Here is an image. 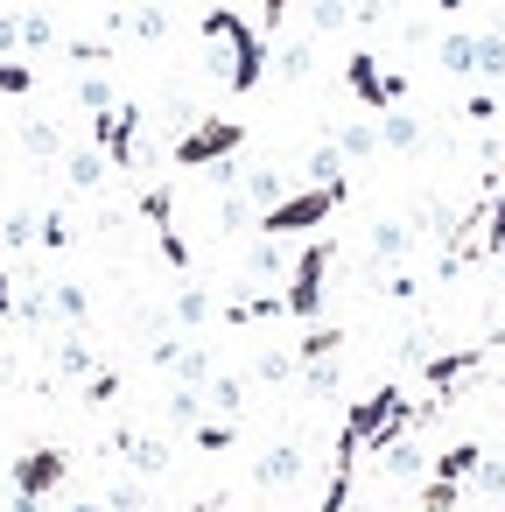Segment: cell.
Masks as SVG:
<instances>
[{"label": "cell", "mask_w": 505, "mask_h": 512, "mask_svg": "<svg viewBox=\"0 0 505 512\" xmlns=\"http://www.w3.org/2000/svg\"><path fill=\"white\" fill-rule=\"evenodd\" d=\"M204 407L232 421V414L246 407V379H239V372H211V379H204Z\"/></svg>", "instance_id": "obj_20"}, {"label": "cell", "mask_w": 505, "mask_h": 512, "mask_svg": "<svg viewBox=\"0 0 505 512\" xmlns=\"http://www.w3.org/2000/svg\"><path fill=\"white\" fill-rule=\"evenodd\" d=\"M470 498H498L505 505V456H484L477 470H470V484H463Z\"/></svg>", "instance_id": "obj_34"}, {"label": "cell", "mask_w": 505, "mask_h": 512, "mask_svg": "<svg viewBox=\"0 0 505 512\" xmlns=\"http://www.w3.org/2000/svg\"><path fill=\"white\" fill-rule=\"evenodd\" d=\"M113 456H127L134 477H162L169 470V442L162 435H141V428H113Z\"/></svg>", "instance_id": "obj_9"}, {"label": "cell", "mask_w": 505, "mask_h": 512, "mask_svg": "<svg viewBox=\"0 0 505 512\" xmlns=\"http://www.w3.org/2000/svg\"><path fill=\"white\" fill-rule=\"evenodd\" d=\"M477 463H484V442H449V449L428 463V477H442V484H470Z\"/></svg>", "instance_id": "obj_15"}, {"label": "cell", "mask_w": 505, "mask_h": 512, "mask_svg": "<svg viewBox=\"0 0 505 512\" xmlns=\"http://www.w3.org/2000/svg\"><path fill=\"white\" fill-rule=\"evenodd\" d=\"M176 386H204L211 379V344H176Z\"/></svg>", "instance_id": "obj_25"}, {"label": "cell", "mask_w": 505, "mask_h": 512, "mask_svg": "<svg viewBox=\"0 0 505 512\" xmlns=\"http://www.w3.org/2000/svg\"><path fill=\"white\" fill-rule=\"evenodd\" d=\"M498 512H505V505H498Z\"/></svg>", "instance_id": "obj_55"}, {"label": "cell", "mask_w": 505, "mask_h": 512, "mask_svg": "<svg viewBox=\"0 0 505 512\" xmlns=\"http://www.w3.org/2000/svg\"><path fill=\"white\" fill-rule=\"evenodd\" d=\"M477 365H484V344H463V351H428V358H421V372H428V386H435V393H456Z\"/></svg>", "instance_id": "obj_10"}, {"label": "cell", "mask_w": 505, "mask_h": 512, "mask_svg": "<svg viewBox=\"0 0 505 512\" xmlns=\"http://www.w3.org/2000/svg\"><path fill=\"white\" fill-rule=\"evenodd\" d=\"M246 148V127L239 120H197V127H183L176 134V169H218V162H232Z\"/></svg>", "instance_id": "obj_4"}, {"label": "cell", "mask_w": 505, "mask_h": 512, "mask_svg": "<svg viewBox=\"0 0 505 512\" xmlns=\"http://www.w3.org/2000/svg\"><path fill=\"white\" fill-rule=\"evenodd\" d=\"M379 463H386V477H421V470H428V456H421V442H414V435H400Z\"/></svg>", "instance_id": "obj_33"}, {"label": "cell", "mask_w": 505, "mask_h": 512, "mask_svg": "<svg viewBox=\"0 0 505 512\" xmlns=\"http://www.w3.org/2000/svg\"><path fill=\"white\" fill-rule=\"evenodd\" d=\"M148 505V491H141V477H120L113 491H106V512H141Z\"/></svg>", "instance_id": "obj_40"}, {"label": "cell", "mask_w": 505, "mask_h": 512, "mask_svg": "<svg viewBox=\"0 0 505 512\" xmlns=\"http://www.w3.org/2000/svg\"><path fill=\"white\" fill-rule=\"evenodd\" d=\"M113 29L141 36V43H162V36H169V15H162V8H134V15H113Z\"/></svg>", "instance_id": "obj_29"}, {"label": "cell", "mask_w": 505, "mask_h": 512, "mask_svg": "<svg viewBox=\"0 0 505 512\" xmlns=\"http://www.w3.org/2000/svg\"><path fill=\"white\" fill-rule=\"evenodd\" d=\"M197 449H232V421H197Z\"/></svg>", "instance_id": "obj_45"}, {"label": "cell", "mask_w": 505, "mask_h": 512, "mask_svg": "<svg viewBox=\"0 0 505 512\" xmlns=\"http://www.w3.org/2000/svg\"><path fill=\"white\" fill-rule=\"evenodd\" d=\"M29 92H36V64L8 57V64H0V99H29Z\"/></svg>", "instance_id": "obj_37"}, {"label": "cell", "mask_w": 505, "mask_h": 512, "mask_svg": "<svg viewBox=\"0 0 505 512\" xmlns=\"http://www.w3.org/2000/svg\"><path fill=\"white\" fill-rule=\"evenodd\" d=\"M22 148H29L36 162H64V134H57L50 120H29V127H22Z\"/></svg>", "instance_id": "obj_31"}, {"label": "cell", "mask_w": 505, "mask_h": 512, "mask_svg": "<svg viewBox=\"0 0 505 512\" xmlns=\"http://www.w3.org/2000/svg\"><path fill=\"white\" fill-rule=\"evenodd\" d=\"M92 148L113 162V169H134L141 162V106H113V113H92Z\"/></svg>", "instance_id": "obj_6"}, {"label": "cell", "mask_w": 505, "mask_h": 512, "mask_svg": "<svg viewBox=\"0 0 505 512\" xmlns=\"http://www.w3.org/2000/svg\"><path fill=\"white\" fill-rule=\"evenodd\" d=\"M435 64H442L449 78H470V71H477V36H470V29H449V36L435 43Z\"/></svg>", "instance_id": "obj_16"}, {"label": "cell", "mask_w": 505, "mask_h": 512, "mask_svg": "<svg viewBox=\"0 0 505 512\" xmlns=\"http://www.w3.org/2000/svg\"><path fill=\"white\" fill-rule=\"evenodd\" d=\"M15 50H22V15L0 8V57H15Z\"/></svg>", "instance_id": "obj_46"}, {"label": "cell", "mask_w": 505, "mask_h": 512, "mask_svg": "<svg viewBox=\"0 0 505 512\" xmlns=\"http://www.w3.org/2000/svg\"><path fill=\"white\" fill-rule=\"evenodd\" d=\"M295 372H302V358H295V351H281V344L253 358V379H260V386H288Z\"/></svg>", "instance_id": "obj_26"}, {"label": "cell", "mask_w": 505, "mask_h": 512, "mask_svg": "<svg viewBox=\"0 0 505 512\" xmlns=\"http://www.w3.org/2000/svg\"><path fill=\"white\" fill-rule=\"evenodd\" d=\"M491 197H505V169H498V176H491Z\"/></svg>", "instance_id": "obj_52"}, {"label": "cell", "mask_w": 505, "mask_h": 512, "mask_svg": "<svg viewBox=\"0 0 505 512\" xmlns=\"http://www.w3.org/2000/svg\"><path fill=\"white\" fill-rule=\"evenodd\" d=\"M106 169H113V162H106L99 148H64V183H71V190H99Z\"/></svg>", "instance_id": "obj_18"}, {"label": "cell", "mask_w": 505, "mask_h": 512, "mask_svg": "<svg viewBox=\"0 0 505 512\" xmlns=\"http://www.w3.org/2000/svg\"><path fill=\"white\" fill-rule=\"evenodd\" d=\"M64 512H106V505H99V498H78V505H64Z\"/></svg>", "instance_id": "obj_50"}, {"label": "cell", "mask_w": 505, "mask_h": 512, "mask_svg": "<svg viewBox=\"0 0 505 512\" xmlns=\"http://www.w3.org/2000/svg\"><path fill=\"white\" fill-rule=\"evenodd\" d=\"M365 253H372V267H393V260H407V253H414V225H407V218H372V232H365Z\"/></svg>", "instance_id": "obj_11"}, {"label": "cell", "mask_w": 505, "mask_h": 512, "mask_svg": "<svg viewBox=\"0 0 505 512\" xmlns=\"http://www.w3.org/2000/svg\"><path fill=\"white\" fill-rule=\"evenodd\" d=\"M50 309H57V323H71V330H78V323L92 316V295H85L78 281H50Z\"/></svg>", "instance_id": "obj_22"}, {"label": "cell", "mask_w": 505, "mask_h": 512, "mask_svg": "<svg viewBox=\"0 0 505 512\" xmlns=\"http://www.w3.org/2000/svg\"><path fill=\"white\" fill-rule=\"evenodd\" d=\"M274 274H288V253H281V239L253 232V246H246V281H274Z\"/></svg>", "instance_id": "obj_19"}, {"label": "cell", "mask_w": 505, "mask_h": 512, "mask_svg": "<svg viewBox=\"0 0 505 512\" xmlns=\"http://www.w3.org/2000/svg\"><path fill=\"white\" fill-rule=\"evenodd\" d=\"M456 505H463V484H442V477L421 484V512H456Z\"/></svg>", "instance_id": "obj_38"}, {"label": "cell", "mask_w": 505, "mask_h": 512, "mask_svg": "<svg viewBox=\"0 0 505 512\" xmlns=\"http://www.w3.org/2000/svg\"><path fill=\"white\" fill-rule=\"evenodd\" d=\"M113 393H120V372H113V365H99V372L85 379V400H92V407H106Z\"/></svg>", "instance_id": "obj_44"}, {"label": "cell", "mask_w": 505, "mask_h": 512, "mask_svg": "<svg viewBox=\"0 0 505 512\" xmlns=\"http://www.w3.org/2000/svg\"><path fill=\"white\" fill-rule=\"evenodd\" d=\"M50 358H57V372H64V379H92V372H99V351H92L78 330H64V337L50 344Z\"/></svg>", "instance_id": "obj_14"}, {"label": "cell", "mask_w": 505, "mask_h": 512, "mask_svg": "<svg viewBox=\"0 0 505 512\" xmlns=\"http://www.w3.org/2000/svg\"><path fill=\"white\" fill-rule=\"evenodd\" d=\"M337 155H344V162H372V155H379V120H344Z\"/></svg>", "instance_id": "obj_21"}, {"label": "cell", "mask_w": 505, "mask_h": 512, "mask_svg": "<svg viewBox=\"0 0 505 512\" xmlns=\"http://www.w3.org/2000/svg\"><path fill=\"white\" fill-rule=\"evenodd\" d=\"M379 148H386V155H414V148H421V120L400 113V106L379 113Z\"/></svg>", "instance_id": "obj_17"}, {"label": "cell", "mask_w": 505, "mask_h": 512, "mask_svg": "<svg viewBox=\"0 0 505 512\" xmlns=\"http://www.w3.org/2000/svg\"><path fill=\"white\" fill-rule=\"evenodd\" d=\"M64 477H71V456H64V449H29V456H15V470H8V484H15L22 498H50Z\"/></svg>", "instance_id": "obj_7"}, {"label": "cell", "mask_w": 505, "mask_h": 512, "mask_svg": "<svg viewBox=\"0 0 505 512\" xmlns=\"http://www.w3.org/2000/svg\"><path fill=\"white\" fill-rule=\"evenodd\" d=\"M330 260H337V246H330V239H309V246L295 253L288 288H281V302H288V316H295V323H316V316H323V274H330Z\"/></svg>", "instance_id": "obj_3"}, {"label": "cell", "mask_w": 505, "mask_h": 512, "mask_svg": "<svg viewBox=\"0 0 505 512\" xmlns=\"http://www.w3.org/2000/svg\"><path fill=\"white\" fill-rule=\"evenodd\" d=\"M15 295H22V281H8V274H0V316H15Z\"/></svg>", "instance_id": "obj_48"}, {"label": "cell", "mask_w": 505, "mask_h": 512, "mask_svg": "<svg viewBox=\"0 0 505 512\" xmlns=\"http://www.w3.org/2000/svg\"><path fill=\"white\" fill-rule=\"evenodd\" d=\"M211 316H218V302H211L204 288H176V323H183V330H204Z\"/></svg>", "instance_id": "obj_32"}, {"label": "cell", "mask_w": 505, "mask_h": 512, "mask_svg": "<svg viewBox=\"0 0 505 512\" xmlns=\"http://www.w3.org/2000/svg\"><path fill=\"white\" fill-rule=\"evenodd\" d=\"M337 379H344V372H337V358H316V365H302V386H309V393H337Z\"/></svg>", "instance_id": "obj_42"}, {"label": "cell", "mask_w": 505, "mask_h": 512, "mask_svg": "<svg viewBox=\"0 0 505 512\" xmlns=\"http://www.w3.org/2000/svg\"><path fill=\"white\" fill-rule=\"evenodd\" d=\"M477 78H505V36L498 29L477 36Z\"/></svg>", "instance_id": "obj_36"}, {"label": "cell", "mask_w": 505, "mask_h": 512, "mask_svg": "<svg viewBox=\"0 0 505 512\" xmlns=\"http://www.w3.org/2000/svg\"><path fill=\"white\" fill-rule=\"evenodd\" d=\"M78 106H85V113H113V106H120V99H113V78H106V71H85V78H78Z\"/></svg>", "instance_id": "obj_35"}, {"label": "cell", "mask_w": 505, "mask_h": 512, "mask_svg": "<svg viewBox=\"0 0 505 512\" xmlns=\"http://www.w3.org/2000/svg\"><path fill=\"white\" fill-rule=\"evenodd\" d=\"M344 512H365V505H344Z\"/></svg>", "instance_id": "obj_54"}, {"label": "cell", "mask_w": 505, "mask_h": 512, "mask_svg": "<svg viewBox=\"0 0 505 512\" xmlns=\"http://www.w3.org/2000/svg\"><path fill=\"white\" fill-rule=\"evenodd\" d=\"M295 477H302V449H295V442H274V449L253 463V484H260V491H281V484H295Z\"/></svg>", "instance_id": "obj_12"}, {"label": "cell", "mask_w": 505, "mask_h": 512, "mask_svg": "<svg viewBox=\"0 0 505 512\" xmlns=\"http://www.w3.org/2000/svg\"><path fill=\"white\" fill-rule=\"evenodd\" d=\"M337 351H344V330H337V323H309V330H302V344H295V358H302V365L337 358Z\"/></svg>", "instance_id": "obj_23"}, {"label": "cell", "mask_w": 505, "mask_h": 512, "mask_svg": "<svg viewBox=\"0 0 505 512\" xmlns=\"http://www.w3.org/2000/svg\"><path fill=\"white\" fill-rule=\"evenodd\" d=\"M204 43H211V71H218L232 92H253V85L267 78V64H274L267 36H260L239 8H204Z\"/></svg>", "instance_id": "obj_1"}, {"label": "cell", "mask_w": 505, "mask_h": 512, "mask_svg": "<svg viewBox=\"0 0 505 512\" xmlns=\"http://www.w3.org/2000/svg\"><path fill=\"white\" fill-rule=\"evenodd\" d=\"M0 239H8V253H22L36 239V211H8V218H0Z\"/></svg>", "instance_id": "obj_39"}, {"label": "cell", "mask_w": 505, "mask_h": 512, "mask_svg": "<svg viewBox=\"0 0 505 512\" xmlns=\"http://www.w3.org/2000/svg\"><path fill=\"white\" fill-rule=\"evenodd\" d=\"M414 295H421L414 274H393V281H386V302H414Z\"/></svg>", "instance_id": "obj_47"}, {"label": "cell", "mask_w": 505, "mask_h": 512, "mask_svg": "<svg viewBox=\"0 0 505 512\" xmlns=\"http://www.w3.org/2000/svg\"><path fill=\"white\" fill-rule=\"evenodd\" d=\"M344 85H351V99L379 120V113H393L400 99H407V78L400 71H379V57L372 50H358V57H344Z\"/></svg>", "instance_id": "obj_5"}, {"label": "cell", "mask_w": 505, "mask_h": 512, "mask_svg": "<svg viewBox=\"0 0 505 512\" xmlns=\"http://www.w3.org/2000/svg\"><path fill=\"white\" fill-rule=\"evenodd\" d=\"M274 71H281L288 85L309 78V71H316V43H309V36H302V43H281V50H274Z\"/></svg>", "instance_id": "obj_30"}, {"label": "cell", "mask_w": 505, "mask_h": 512, "mask_svg": "<svg viewBox=\"0 0 505 512\" xmlns=\"http://www.w3.org/2000/svg\"><path fill=\"white\" fill-rule=\"evenodd\" d=\"M239 190H246V204H253V211H274V204L295 190V176H281V169H267V162H260V169H246V176H239Z\"/></svg>", "instance_id": "obj_13"}, {"label": "cell", "mask_w": 505, "mask_h": 512, "mask_svg": "<svg viewBox=\"0 0 505 512\" xmlns=\"http://www.w3.org/2000/svg\"><path fill=\"white\" fill-rule=\"evenodd\" d=\"M162 407H169V421H176V428H197V421L211 414V407H204V386H169V400H162Z\"/></svg>", "instance_id": "obj_27"}, {"label": "cell", "mask_w": 505, "mask_h": 512, "mask_svg": "<svg viewBox=\"0 0 505 512\" xmlns=\"http://www.w3.org/2000/svg\"><path fill=\"white\" fill-rule=\"evenodd\" d=\"M435 8H442V15H456V8H470V0H435Z\"/></svg>", "instance_id": "obj_51"}, {"label": "cell", "mask_w": 505, "mask_h": 512, "mask_svg": "<svg viewBox=\"0 0 505 512\" xmlns=\"http://www.w3.org/2000/svg\"><path fill=\"white\" fill-rule=\"evenodd\" d=\"M141 211H148V225H155L162 260L183 274V267H190V246H183V232H176V190H169V183H162V190H148V197H141Z\"/></svg>", "instance_id": "obj_8"}, {"label": "cell", "mask_w": 505, "mask_h": 512, "mask_svg": "<svg viewBox=\"0 0 505 512\" xmlns=\"http://www.w3.org/2000/svg\"><path fill=\"white\" fill-rule=\"evenodd\" d=\"M36 239H43L50 253H57V246H71V218H64V211H43V218H36Z\"/></svg>", "instance_id": "obj_41"}, {"label": "cell", "mask_w": 505, "mask_h": 512, "mask_svg": "<svg viewBox=\"0 0 505 512\" xmlns=\"http://www.w3.org/2000/svg\"><path fill=\"white\" fill-rule=\"evenodd\" d=\"M358 15V0H309V36H337Z\"/></svg>", "instance_id": "obj_28"}, {"label": "cell", "mask_w": 505, "mask_h": 512, "mask_svg": "<svg viewBox=\"0 0 505 512\" xmlns=\"http://www.w3.org/2000/svg\"><path fill=\"white\" fill-rule=\"evenodd\" d=\"M8 512H43V498H22V491H15V498H8Z\"/></svg>", "instance_id": "obj_49"}, {"label": "cell", "mask_w": 505, "mask_h": 512, "mask_svg": "<svg viewBox=\"0 0 505 512\" xmlns=\"http://www.w3.org/2000/svg\"><path fill=\"white\" fill-rule=\"evenodd\" d=\"M50 43H57L50 15H22V50H50Z\"/></svg>", "instance_id": "obj_43"}, {"label": "cell", "mask_w": 505, "mask_h": 512, "mask_svg": "<svg viewBox=\"0 0 505 512\" xmlns=\"http://www.w3.org/2000/svg\"><path fill=\"white\" fill-rule=\"evenodd\" d=\"M302 183H344V155H337V141H316V148H309Z\"/></svg>", "instance_id": "obj_24"}, {"label": "cell", "mask_w": 505, "mask_h": 512, "mask_svg": "<svg viewBox=\"0 0 505 512\" xmlns=\"http://www.w3.org/2000/svg\"><path fill=\"white\" fill-rule=\"evenodd\" d=\"M498 281H505V253H498Z\"/></svg>", "instance_id": "obj_53"}, {"label": "cell", "mask_w": 505, "mask_h": 512, "mask_svg": "<svg viewBox=\"0 0 505 512\" xmlns=\"http://www.w3.org/2000/svg\"><path fill=\"white\" fill-rule=\"evenodd\" d=\"M351 197V183H302V190H288L274 211H260L253 218V232H267V239H288V232H316V225H330V211Z\"/></svg>", "instance_id": "obj_2"}]
</instances>
